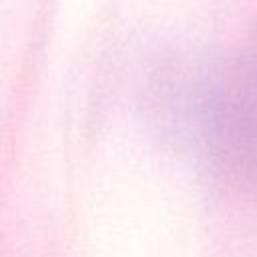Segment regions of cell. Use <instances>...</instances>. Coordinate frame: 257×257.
I'll return each mask as SVG.
<instances>
[{"mask_svg":"<svg viewBox=\"0 0 257 257\" xmlns=\"http://www.w3.org/2000/svg\"><path fill=\"white\" fill-rule=\"evenodd\" d=\"M191 106L209 167L257 197V26L207 72Z\"/></svg>","mask_w":257,"mask_h":257,"instance_id":"cell-1","label":"cell"}]
</instances>
